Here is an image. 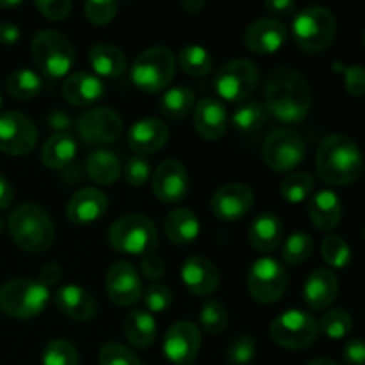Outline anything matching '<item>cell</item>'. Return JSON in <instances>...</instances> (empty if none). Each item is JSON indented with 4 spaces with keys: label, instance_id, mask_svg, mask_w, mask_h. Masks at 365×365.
<instances>
[{
    "label": "cell",
    "instance_id": "57",
    "mask_svg": "<svg viewBox=\"0 0 365 365\" xmlns=\"http://www.w3.org/2000/svg\"><path fill=\"white\" fill-rule=\"evenodd\" d=\"M13 196H14V192H13V187H11L9 180L0 175V210L7 209V207L11 205V202H13Z\"/></svg>",
    "mask_w": 365,
    "mask_h": 365
},
{
    "label": "cell",
    "instance_id": "4",
    "mask_svg": "<svg viewBox=\"0 0 365 365\" xmlns=\"http://www.w3.org/2000/svg\"><path fill=\"white\" fill-rule=\"evenodd\" d=\"M109 245L125 255H146L159 245L155 225L143 214H128L114 221L109 228Z\"/></svg>",
    "mask_w": 365,
    "mask_h": 365
},
{
    "label": "cell",
    "instance_id": "32",
    "mask_svg": "<svg viewBox=\"0 0 365 365\" xmlns=\"http://www.w3.org/2000/svg\"><path fill=\"white\" fill-rule=\"evenodd\" d=\"M164 230L173 245H191L200 235V220L189 209H177L168 214Z\"/></svg>",
    "mask_w": 365,
    "mask_h": 365
},
{
    "label": "cell",
    "instance_id": "34",
    "mask_svg": "<svg viewBox=\"0 0 365 365\" xmlns=\"http://www.w3.org/2000/svg\"><path fill=\"white\" fill-rule=\"evenodd\" d=\"M6 88L14 98L31 100L41 93L43 82L36 71L29 70V68H18L13 73H9L6 81Z\"/></svg>",
    "mask_w": 365,
    "mask_h": 365
},
{
    "label": "cell",
    "instance_id": "46",
    "mask_svg": "<svg viewBox=\"0 0 365 365\" xmlns=\"http://www.w3.org/2000/svg\"><path fill=\"white\" fill-rule=\"evenodd\" d=\"M100 365H143L141 360L135 356L134 351H130L125 346L110 342V344L102 346L98 353Z\"/></svg>",
    "mask_w": 365,
    "mask_h": 365
},
{
    "label": "cell",
    "instance_id": "9",
    "mask_svg": "<svg viewBox=\"0 0 365 365\" xmlns=\"http://www.w3.org/2000/svg\"><path fill=\"white\" fill-rule=\"evenodd\" d=\"M262 155L271 170L289 173L305 159V141L292 128H277L264 141Z\"/></svg>",
    "mask_w": 365,
    "mask_h": 365
},
{
    "label": "cell",
    "instance_id": "45",
    "mask_svg": "<svg viewBox=\"0 0 365 365\" xmlns=\"http://www.w3.org/2000/svg\"><path fill=\"white\" fill-rule=\"evenodd\" d=\"M118 11V0H86V18L93 25H107L114 20Z\"/></svg>",
    "mask_w": 365,
    "mask_h": 365
},
{
    "label": "cell",
    "instance_id": "2",
    "mask_svg": "<svg viewBox=\"0 0 365 365\" xmlns=\"http://www.w3.org/2000/svg\"><path fill=\"white\" fill-rule=\"evenodd\" d=\"M317 175L330 185L353 184L362 175L364 157L359 145L344 134H331L321 143L316 157Z\"/></svg>",
    "mask_w": 365,
    "mask_h": 365
},
{
    "label": "cell",
    "instance_id": "23",
    "mask_svg": "<svg viewBox=\"0 0 365 365\" xmlns=\"http://www.w3.org/2000/svg\"><path fill=\"white\" fill-rule=\"evenodd\" d=\"M170 138L166 123L157 118H145L135 121L128 130V145L135 155H146L163 148Z\"/></svg>",
    "mask_w": 365,
    "mask_h": 365
},
{
    "label": "cell",
    "instance_id": "33",
    "mask_svg": "<svg viewBox=\"0 0 365 365\" xmlns=\"http://www.w3.org/2000/svg\"><path fill=\"white\" fill-rule=\"evenodd\" d=\"M121 160L109 150H96L86 159V171L95 184L113 185L121 175Z\"/></svg>",
    "mask_w": 365,
    "mask_h": 365
},
{
    "label": "cell",
    "instance_id": "1",
    "mask_svg": "<svg viewBox=\"0 0 365 365\" xmlns=\"http://www.w3.org/2000/svg\"><path fill=\"white\" fill-rule=\"evenodd\" d=\"M312 107V93L302 73L287 66L271 71L266 84V109L284 123H299Z\"/></svg>",
    "mask_w": 365,
    "mask_h": 365
},
{
    "label": "cell",
    "instance_id": "19",
    "mask_svg": "<svg viewBox=\"0 0 365 365\" xmlns=\"http://www.w3.org/2000/svg\"><path fill=\"white\" fill-rule=\"evenodd\" d=\"M287 41V27L277 18H259L245 32V43L252 52L269 56Z\"/></svg>",
    "mask_w": 365,
    "mask_h": 365
},
{
    "label": "cell",
    "instance_id": "35",
    "mask_svg": "<svg viewBox=\"0 0 365 365\" xmlns=\"http://www.w3.org/2000/svg\"><path fill=\"white\" fill-rule=\"evenodd\" d=\"M195 107V95L189 88L184 86H177V88H170L164 91L163 98H160V110L164 116L171 118V120H180L185 118Z\"/></svg>",
    "mask_w": 365,
    "mask_h": 365
},
{
    "label": "cell",
    "instance_id": "26",
    "mask_svg": "<svg viewBox=\"0 0 365 365\" xmlns=\"http://www.w3.org/2000/svg\"><path fill=\"white\" fill-rule=\"evenodd\" d=\"M103 84L96 75L88 71L71 73L63 84V96L68 103L75 107H86L98 102L103 96Z\"/></svg>",
    "mask_w": 365,
    "mask_h": 365
},
{
    "label": "cell",
    "instance_id": "10",
    "mask_svg": "<svg viewBox=\"0 0 365 365\" xmlns=\"http://www.w3.org/2000/svg\"><path fill=\"white\" fill-rule=\"evenodd\" d=\"M271 339L285 349H305L317 339L319 324L303 310H287L271 324Z\"/></svg>",
    "mask_w": 365,
    "mask_h": 365
},
{
    "label": "cell",
    "instance_id": "55",
    "mask_svg": "<svg viewBox=\"0 0 365 365\" xmlns=\"http://www.w3.org/2000/svg\"><path fill=\"white\" fill-rule=\"evenodd\" d=\"M264 4L274 16H289L296 9V0H264Z\"/></svg>",
    "mask_w": 365,
    "mask_h": 365
},
{
    "label": "cell",
    "instance_id": "56",
    "mask_svg": "<svg viewBox=\"0 0 365 365\" xmlns=\"http://www.w3.org/2000/svg\"><path fill=\"white\" fill-rule=\"evenodd\" d=\"M20 39V29L13 24H0V45H16Z\"/></svg>",
    "mask_w": 365,
    "mask_h": 365
},
{
    "label": "cell",
    "instance_id": "7",
    "mask_svg": "<svg viewBox=\"0 0 365 365\" xmlns=\"http://www.w3.org/2000/svg\"><path fill=\"white\" fill-rule=\"evenodd\" d=\"M337 32V21L330 9L309 6L296 14L292 34L296 43L309 53H319L331 45Z\"/></svg>",
    "mask_w": 365,
    "mask_h": 365
},
{
    "label": "cell",
    "instance_id": "43",
    "mask_svg": "<svg viewBox=\"0 0 365 365\" xmlns=\"http://www.w3.org/2000/svg\"><path fill=\"white\" fill-rule=\"evenodd\" d=\"M200 324H202L207 334H223L228 327L227 309L216 299H209L202 307V312H200Z\"/></svg>",
    "mask_w": 365,
    "mask_h": 365
},
{
    "label": "cell",
    "instance_id": "54",
    "mask_svg": "<svg viewBox=\"0 0 365 365\" xmlns=\"http://www.w3.org/2000/svg\"><path fill=\"white\" fill-rule=\"evenodd\" d=\"M46 125H48L52 130L68 132L71 128V118L61 109L50 110L48 116H46Z\"/></svg>",
    "mask_w": 365,
    "mask_h": 365
},
{
    "label": "cell",
    "instance_id": "21",
    "mask_svg": "<svg viewBox=\"0 0 365 365\" xmlns=\"http://www.w3.org/2000/svg\"><path fill=\"white\" fill-rule=\"evenodd\" d=\"M195 128L207 141L223 138L228 128V114L217 98H202L192 110Z\"/></svg>",
    "mask_w": 365,
    "mask_h": 365
},
{
    "label": "cell",
    "instance_id": "37",
    "mask_svg": "<svg viewBox=\"0 0 365 365\" xmlns=\"http://www.w3.org/2000/svg\"><path fill=\"white\" fill-rule=\"evenodd\" d=\"M266 106L259 102H246L241 107H237L232 116V123L237 130L241 132H253L259 130L267 120Z\"/></svg>",
    "mask_w": 365,
    "mask_h": 365
},
{
    "label": "cell",
    "instance_id": "16",
    "mask_svg": "<svg viewBox=\"0 0 365 365\" xmlns=\"http://www.w3.org/2000/svg\"><path fill=\"white\" fill-rule=\"evenodd\" d=\"M107 296L118 307H130L139 302L143 294L141 278L130 262L113 264L106 277Z\"/></svg>",
    "mask_w": 365,
    "mask_h": 365
},
{
    "label": "cell",
    "instance_id": "29",
    "mask_svg": "<svg viewBox=\"0 0 365 365\" xmlns=\"http://www.w3.org/2000/svg\"><path fill=\"white\" fill-rule=\"evenodd\" d=\"M77 155V141L68 132H56L41 148V160L50 170H66Z\"/></svg>",
    "mask_w": 365,
    "mask_h": 365
},
{
    "label": "cell",
    "instance_id": "38",
    "mask_svg": "<svg viewBox=\"0 0 365 365\" xmlns=\"http://www.w3.org/2000/svg\"><path fill=\"white\" fill-rule=\"evenodd\" d=\"M314 191V178L310 173L299 171V173H291L284 178L280 184V195L285 202L289 203H302L305 202Z\"/></svg>",
    "mask_w": 365,
    "mask_h": 365
},
{
    "label": "cell",
    "instance_id": "20",
    "mask_svg": "<svg viewBox=\"0 0 365 365\" xmlns=\"http://www.w3.org/2000/svg\"><path fill=\"white\" fill-rule=\"evenodd\" d=\"M107 196L96 187H84L75 192L66 205V216L75 225H91L106 214Z\"/></svg>",
    "mask_w": 365,
    "mask_h": 365
},
{
    "label": "cell",
    "instance_id": "22",
    "mask_svg": "<svg viewBox=\"0 0 365 365\" xmlns=\"http://www.w3.org/2000/svg\"><path fill=\"white\" fill-rule=\"evenodd\" d=\"M182 282L195 296H209L220 285V273L209 259L200 255L189 257L180 269Z\"/></svg>",
    "mask_w": 365,
    "mask_h": 365
},
{
    "label": "cell",
    "instance_id": "41",
    "mask_svg": "<svg viewBox=\"0 0 365 365\" xmlns=\"http://www.w3.org/2000/svg\"><path fill=\"white\" fill-rule=\"evenodd\" d=\"M81 356H78L77 348L71 342L64 339H56L46 344L43 351V365H78Z\"/></svg>",
    "mask_w": 365,
    "mask_h": 365
},
{
    "label": "cell",
    "instance_id": "18",
    "mask_svg": "<svg viewBox=\"0 0 365 365\" xmlns=\"http://www.w3.org/2000/svg\"><path fill=\"white\" fill-rule=\"evenodd\" d=\"M153 195L164 203H178L185 198L189 189V177L184 164L168 159L157 166L153 173Z\"/></svg>",
    "mask_w": 365,
    "mask_h": 365
},
{
    "label": "cell",
    "instance_id": "64",
    "mask_svg": "<svg viewBox=\"0 0 365 365\" xmlns=\"http://www.w3.org/2000/svg\"><path fill=\"white\" fill-rule=\"evenodd\" d=\"M0 103H2V98H0Z\"/></svg>",
    "mask_w": 365,
    "mask_h": 365
},
{
    "label": "cell",
    "instance_id": "51",
    "mask_svg": "<svg viewBox=\"0 0 365 365\" xmlns=\"http://www.w3.org/2000/svg\"><path fill=\"white\" fill-rule=\"evenodd\" d=\"M164 269H166V267H164V260L160 259L159 255H155L153 252L143 255L141 271L150 282H155V280H159V278H163Z\"/></svg>",
    "mask_w": 365,
    "mask_h": 365
},
{
    "label": "cell",
    "instance_id": "58",
    "mask_svg": "<svg viewBox=\"0 0 365 365\" xmlns=\"http://www.w3.org/2000/svg\"><path fill=\"white\" fill-rule=\"evenodd\" d=\"M182 6H184V9L187 11V13L196 14L203 9L205 0H182Z\"/></svg>",
    "mask_w": 365,
    "mask_h": 365
},
{
    "label": "cell",
    "instance_id": "3",
    "mask_svg": "<svg viewBox=\"0 0 365 365\" xmlns=\"http://www.w3.org/2000/svg\"><path fill=\"white\" fill-rule=\"evenodd\" d=\"M7 228L13 241L31 253L46 252L56 237V228L48 214L38 205L25 203L11 212Z\"/></svg>",
    "mask_w": 365,
    "mask_h": 365
},
{
    "label": "cell",
    "instance_id": "31",
    "mask_svg": "<svg viewBox=\"0 0 365 365\" xmlns=\"http://www.w3.org/2000/svg\"><path fill=\"white\" fill-rule=\"evenodd\" d=\"M123 331L127 341L130 342L134 348L145 349L155 341L157 335V324L153 319L152 314L148 310L135 309L132 312H128V316L125 317Z\"/></svg>",
    "mask_w": 365,
    "mask_h": 365
},
{
    "label": "cell",
    "instance_id": "30",
    "mask_svg": "<svg viewBox=\"0 0 365 365\" xmlns=\"http://www.w3.org/2000/svg\"><path fill=\"white\" fill-rule=\"evenodd\" d=\"M89 64L100 77H120L127 70V57L110 43H98L89 52Z\"/></svg>",
    "mask_w": 365,
    "mask_h": 365
},
{
    "label": "cell",
    "instance_id": "39",
    "mask_svg": "<svg viewBox=\"0 0 365 365\" xmlns=\"http://www.w3.org/2000/svg\"><path fill=\"white\" fill-rule=\"evenodd\" d=\"M319 330L327 335L331 341H341V339L348 337L349 331L353 330V317L349 316L348 310L344 309H334L324 312L321 317Z\"/></svg>",
    "mask_w": 365,
    "mask_h": 365
},
{
    "label": "cell",
    "instance_id": "53",
    "mask_svg": "<svg viewBox=\"0 0 365 365\" xmlns=\"http://www.w3.org/2000/svg\"><path fill=\"white\" fill-rule=\"evenodd\" d=\"M63 280V267L56 262H48L39 271V280L45 287H53Z\"/></svg>",
    "mask_w": 365,
    "mask_h": 365
},
{
    "label": "cell",
    "instance_id": "5",
    "mask_svg": "<svg viewBox=\"0 0 365 365\" xmlns=\"http://www.w3.org/2000/svg\"><path fill=\"white\" fill-rule=\"evenodd\" d=\"M50 299L48 287L41 282L18 278L0 287V310L16 319H32L46 309Z\"/></svg>",
    "mask_w": 365,
    "mask_h": 365
},
{
    "label": "cell",
    "instance_id": "36",
    "mask_svg": "<svg viewBox=\"0 0 365 365\" xmlns=\"http://www.w3.org/2000/svg\"><path fill=\"white\" fill-rule=\"evenodd\" d=\"M178 64L191 77H205L212 70V57L203 46L187 45L178 53Z\"/></svg>",
    "mask_w": 365,
    "mask_h": 365
},
{
    "label": "cell",
    "instance_id": "52",
    "mask_svg": "<svg viewBox=\"0 0 365 365\" xmlns=\"http://www.w3.org/2000/svg\"><path fill=\"white\" fill-rule=\"evenodd\" d=\"M346 365H365V339H351L344 346Z\"/></svg>",
    "mask_w": 365,
    "mask_h": 365
},
{
    "label": "cell",
    "instance_id": "12",
    "mask_svg": "<svg viewBox=\"0 0 365 365\" xmlns=\"http://www.w3.org/2000/svg\"><path fill=\"white\" fill-rule=\"evenodd\" d=\"M287 289V271L273 257H262L248 273V291L262 305L277 303Z\"/></svg>",
    "mask_w": 365,
    "mask_h": 365
},
{
    "label": "cell",
    "instance_id": "44",
    "mask_svg": "<svg viewBox=\"0 0 365 365\" xmlns=\"http://www.w3.org/2000/svg\"><path fill=\"white\" fill-rule=\"evenodd\" d=\"M257 356V342L250 335H239L230 342L227 359L230 365H248Z\"/></svg>",
    "mask_w": 365,
    "mask_h": 365
},
{
    "label": "cell",
    "instance_id": "8",
    "mask_svg": "<svg viewBox=\"0 0 365 365\" xmlns=\"http://www.w3.org/2000/svg\"><path fill=\"white\" fill-rule=\"evenodd\" d=\"M177 61L166 46H152L135 59L130 70L132 84L146 93L164 91L173 82Z\"/></svg>",
    "mask_w": 365,
    "mask_h": 365
},
{
    "label": "cell",
    "instance_id": "50",
    "mask_svg": "<svg viewBox=\"0 0 365 365\" xmlns=\"http://www.w3.org/2000/svg\"><path fill=\"white\" fill-rule=\"evenodd\" d=\"M36 7L48 20L61 21L70 14L71 0H34Z\"/></svg>",
    "mask_w": 365,
    "mask_h": 365
},
{
    "label": "cell",
    "instance_id": "15",
    "mask_svg": "<svg viewBox=\"0 0 365 365\" xmlns=\"http://www.w3.org/2000/svg\"><path fill=\"white\" fill-rule=\"evenodd\" d=\"M202 346L200 328L191 321H178L164 337V355L175 365H189L198 356Z\"/></svg>",
    "mask_w": 365,
    "mask_h": 365
},
{
    "label": "cell",
    "instance_id": "24",
    "mask_svg": "<svg viewBox=\"0 0 365 365\" xmlns=\"http://www.w3.org/2000/svg\"><path fill=\"white\" fill-rule=\"evenodd\" d=\"M53 302L64 316L75 321H89L98 312V305H96L91 292L73 284L57 289Z\"/></svg>",
    "mask_w": 365,
    "mask_h": 365
},
{
    "label": "cell",
    "instance_id": "17",
    "mask_svg": "<svg viewBox=\"0 0 365 365\" xmlns=\"http://www.w3.org/2000/svg\"><path fill=\"white\" fill-rule=\"evenodd\" d=\"M253 202H255V195L250 185L232 182L214 192L212 200H210V209L217 220L235 221L250 212Z\"/></svg>",
    "mask_w": 365,
    "mask_h": 365
},
{
    "label": "cell",
    "instance_id": "47",
    "mask_svg": "<svg viewBox=\"0 0 365 365\" xmlns=\"http://www.w3.org/2000/svg\"><path fill=\"white\" fill-rule=\"evenodd\" d=\"M143 299H145L146 310H148L150 314H152V312L153 314H163L164 310L170 309V307H171V302H173V294H171L170 289L164 287V285L152 284L145 291V296H143Z\"/></svg>",
    "mask_w": 365,
    "mask_h": 365
},
{
    "label": "cell",
    "instance_id": "60",
    "mask_svg": "<svg viewBox=\"0 0 365 365\" xmlns=\"http://www.w3.org/2000/svg\"><path fill=\"white\" fill-rule=\"evenodd\" d=\"M307 365H341V364L334 362V360H328V359H316V360H312V362H309Z\"/></svg>",
    "mask_w": 365,
    "mask_h": 365
},
{
    "label": "cell",
    "instance_id": "14",
    "mask_svg": "<svg viewBox=\"0 0 365 365\" xmlns=\"http://www.w3.org/2000/svg\"><path fill=\"white\" fill-rule=\"evenodd\" d=\"M78 135L88 145L102 146L116 141L123 130V121L118 113L109 107H96L81 114L75 123Z\"/></svg>",
    "mask_w": 365,
    "mask_h": 365
},
{
    "label": "cell",
    "instance_id": "11",
    "mask_svg": "<svg viewBox=\"0 0 365 365\" xmlns=\"http://www.w3.org/2000/svg\"><path fill=\"white\" fill-rule=\"evenodd\" d=\"M259 82V70L248 59H234L223 64L214 77V88L227 102H245Z\"/></svg>",
    "mask_w": 365,
    "mask_h": 365
},
{
    "label": "cell",
    "instance_id": "48",
    "mask_svg": "<svg viewBox=\"0 0 365 365\" xmlns=\"http://www.w3.org/2000/svg\"><path fill=\"white\" fill-rule=\"evenodd\" d=\"M125 180L132 187H143L150 180V164L143 155H132L125 163Z\"/></svg>",
    "mask_w": 365,
    "mask_h": 365
},
{
    "label": "cell",
    "instance_id": "28",
    "mask_svg": "<svg viewBox=\"0 0 365 365\" xmlns=\"http://www.w3.org/2000/svg\"><path fill=\"white\" fill-rule=\"evenodd\" d=\"M309 217L317 230H334L342 217V203L334 191H319L309 203Z\"/></svg>",
    "mask_w": 365,
    "mask_h": 365
},
{
    "label": "cell",
    "instance_id": "6",
    "mask_svg": "<svg viewBox=\"0 0 365 365\" xmlns=\"http://www.w3.org/2000/svg\"><path fill=\"white\" fill-rule=\"evenodd\" d=\"M32 59L45 77L57 81L68 75L75 63V48L66 36L57 31H41L32 38Z\"/></svg>",
    "mask_w": 365,
    "mask_h": 365
},
{
    "label": "cell",
    "instance_id": "61",
    "mask_svg": "<svg viewBox=\"0 0 365 365\" xmlns=\"http://www.w3.org/2000/svg\"><path fill=\"white\" fill-rule=\"evenodd\" d=\"M0 232H2V220H0Z\"/></svg>",
    "mask_w": 365,
    "mask_h": 365
},
{
    "label": "cell",
    "instance_id": "42",
    "mask_svg": "<svg viewBox=\"0 0 365 365\" xmlns=\"http://www.w3.org/2000/svg\"><path fill=\"white\" fill-rule=\"evenodd\" d=\"M314 252V241L305 232H296L285 241L282 257L287 264H302L309 260V257Z\"/></svg>",
    "mask_w": 365,
    "mask_h": 365
},
{
    "label": "cell",
    "instance_id": "63",
    "mask_svg": "<svg viewBox=\"0 0 365 365\" xmlns=\"http://www.w3.org/2000/svg\"><path fill=\"white\" fill-rule=\"evenodd\" d=\"M364 239H365V228H364Z\"/></svg>",
    "mask_w": 365,
    "mask_h": 365
},
{
    "label": "cell",
    "instance_id": "27",
    "mask_svg": "<svg viewBox=\"0 0 365 365\" xmlns=\"http://www.w3.org/2000/svg\"><path fill=\"white\" fill-rule=\"evenodd\" d=\"M284 225L274 212H260L250 227V242L260 253H273L280 246Z\"/></svg>",
    "mask_w": 365,
    "mask_h": 365
},
{
    "label": "cell",
    "instance_id": "62",
    "mask_svg": "<svg viewBox=\"0 0 365 365\" xmlns=\"http://www.w3.org/2000/svg\"><path fill=\"white\" fill-rule=\"evenodd\" d=\"M364 45H365V32H364Z\"/></svg>",
    "mask_w": 365,
    "mask_h": 365
},
{
    "label": "cell",
    "instance_id": "40",
    "mask_svg": "<svg viewBox=\"0 0 365 365\" xmlns=\"http://www.w3.org/2000/svg\"><path fill=\"white\" fill-rule=\"evenodd\" d=\"M321 255L330 267L344 269L351 260V248L341 235H328L321 245Z\"/></svg>",
    "mask_w": 365,
    "mask_h": 365
},
{
    "label": "cell",
    "instance_id": "59",
    "mask_svg": "<svg viewBox=\"0 0 365 365\" xmlns=\"http://www.w3.org/2000/svg\"><path fill=\"white\" fill-rule=\"evenodd\" d=\"M21 2H24V0H0V7H4V9H11V7L20 6Z\"/></svg>",
    "mask_w": 365,
    "mask_h": 365
},
{
    "label": "cell",
    "instance_id": "49",
    "mask_svg": "<svg viewBox=\"0 0 365 365\" xmlns=\"http://www.w3.org/2000/svg\"><path fill=\"white\" fill-rule=\"evenodd\" d=\"M335 68H341L342 77H344L346 89L351 96H360L365 95V68L359 66V64H353V66H342V64H334Z\"/></svg>",
    "mask_w": 365,
    "mask_h": 365
},
{
    "label": "cell",
    "instance_id": "25",
    "mask_svg": "<svg viewBox=\"0 0 365 365\" xmlns=\"http://www.w3.org/2000/svg\"><path fill=\"white\" fill-rule=\"evenodd\" d=\"M339 294L337 277L330 269H314L303 287V298L312 310L328 309Z\"/></svg>",
    "mask_w": 365,
    "mask_h": 365
},
{
    "label": "cell",
    "instance_id": "13",
    "mask_svg": "<svg viewBox=\"0 0 365 365\" xmlns=\"http://www.w3.org/2000/svg\"><path fill=\"white\" fill-rule=\"evenodd\" d=\"M38 143V128L34 121L16 110L0 114V152L20 157L32 152Z\"/></svg>",
    "mask_w": 365,
    "mask_h": 365
}]
</instances>
